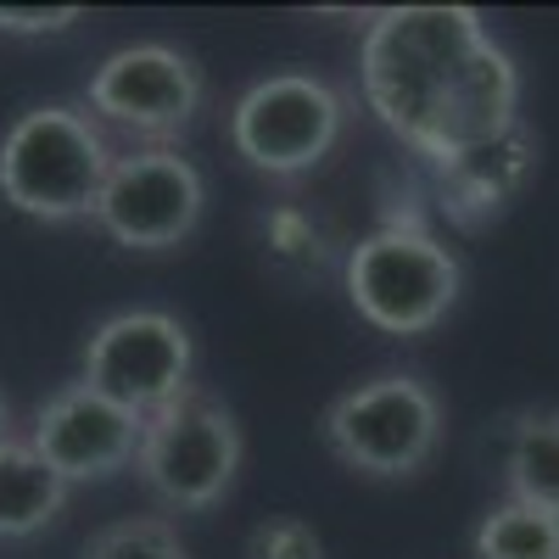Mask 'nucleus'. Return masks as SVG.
Wrapping results in <instances>:
<instances>
[{
  "mask_svg": "<svg viewBox=\"0 0 559 559\" xmlns=\"http://www.w3.org/2000/svg\"><path fill=\"white\" fill-rule=\"evenodd\" d=\"M364 102L408 152L453 168L521 123V73L476 7H386L358 51Z\"/></svg>",
  "mask_w": 559,
  "mask_h": 559,
  "instance_id": "1",
  "label": "nucleus"
},
{
  "mask_svg": "<svg viewBox=\"0 0 559 559\" xmlns=\"http://www.w3.org/2000/svg\"><path fill=\"white\" fill-rule=\"evenodd\" d=\"M118 152L84 107L45 102L0 134V202L39 224L96 218Z\"/></svg>",
  "mask_w": 559,
  "mask_h": 559,
  "instance_id": "2",
  "label": "nucleus"
},
{
  "mask_svg": "<svg viewBox=\"0 0 559 559\" xmlns=\"http://www.w3.org/2000/svg\"><path fill=\"white\" fill-rule=\"evenodd\" d=\"M459 258L431 236L419 213H386L342 263L347 302L386 336L437 331L459 302Z\"/></svg>",
  "mask_w": 559,
  "mask_h": 559,
  "instance_id": "3",
  "label": "nucleus"
},
{
  "mask_svg": "<svg viewBox=\"0 0 559 559\" xmlns=\"http://www.w3.org/2000/svg\"><path fill=\"white\" fill-rule=\"evenodd\" d=\"M241 426L213 392H185L168 408H157L140 431L134 476L163 509L174 515H202V509L224 503L241 476Z\"/></svg>",
  "mask_w": 559,
  "mask_h": 559,
  "instance_id": "4",
  "label": "nucleus"
},
{
  "mask_svg": "<svg viewBox=\"0 0 559 559\" xmlns=\"http://www.w3.org/2000/svg\"><path fill=\"white\" fill-rule=\"evenodd\" d=\"M353 123L347 90L319 73H269L229 107V146L252 174L302 179L342 146Z\"/></svg>",
  "mask_w": 559,
  "mask_h": 559,
  "instance_id": "5",
  "label": "nucleus"
},
{
  "mask_svg": "<svg viewBox=\"0 0 559 559\" xmlns=\"http://www.w3.org/2000/svg\"><path fill=\"white\" fill-rule=\"evenodd\" d=\"M324 448L369 481L419 476L442 448V397L419 376H376L324 408Z\"/></svg>",
  "mask_w": 559,
  "mask_h": 559,
  "instance_id": "6",
  "label": "nucleus"
},
{
  "mask_svg": "<svg viewBox=\"0 0 559 559\" xmlns=\"http://www.w3.org/2000/svg\"><path fill=\"white\" fill-rule=\"evenodd\" d=\"M191 331L163 308H123L102 319L84 342V386H96L118 408L152 419L174 397L191 392Z\"/></svg>",
  "mask_w": 559,
  "mask_h": 559,
  "instance_id": "7",
  "label": "nucleus"
},
{
  "mask_svg": "<svg viewBox=\"0 0 559 559\" xmlns=\"http://www.w3.org/2000/svg\"><path fill=\"white\" fill-rule=\"evenodd\" d=\"M202 207H207V179L197 174L191 157H179L174 146H140L112 163L90 224H102L107 241L129 252H174L191 241Z\"/></svg>",
  "mask_w": 559,
  "mask_h": 559,
  "instance_id": "8",
  "label": "nucleus"
},
{
  "mask_svg": "<svg viewBox=\"0 0 559 559\" xmlns=\"http://www.w3.org/2000/svg\"><path fill=\"white\" fill-rule=\"evenodd\" d=\"M84 102H90V118L129 129V134H146L163 146V140H174L197 123V112L207 102V79L179 45L140 39V45H118L90 73Z\"/></svg>",
  "mask_w": 559,
  "mask_h": 559,
  "instance_id": "9",
  "label": "nucleus"
},
{
  "mask_svg": "<svg viewBox=\"0 0 559 559\" xmlns=\"http://www.w3.org/2000/svg\"><path fill=\"white\" fill-rule=\"evenodd\" d=\"M140 431H146L140 414L118 408L96 386L73 381L34 408V426H28L23 442L51 464L68 487H79V481H107V476L129 471L134 453H140Z\"/></svg>",
  "mask_w": 559,
  "mask_h": 559,
  "instance_id": "10",
  "label": "nucleus"
},
{
  "mask_svg": "<svg viewBox=\"0 0 559 559\" xmlns=\"http://www.w3.org/2000/svg\"><path fill=\"white\" fill-rule=\"evenodd\" d=\"M532 174H537V140L526 134V123H515L492 146L459 157L453 168H437V202L459 229H481L526 197Z\"/></svg>",
  "mask_w": 559,
  "mask_h": 559,
  "instance_id": "11",
  "label": "nucleus"
},
{
  "mask_svg": "<svg viewBox=\"0 0 559 559\" xmlns=\"http://www.w3.org/2000/svg\"><path fill=\"white\" fill-rule=\"evenodd\" d=\"M68 481L28 442H0V543H28L62 521Z\"/></svg>",
  "mask_w": 559,
  "mask_h": 559,
  "instance_id": "12",
  "label": "nucleus"
},
{
  "mask_svg": "<svg viewBox=\"0 0 559 559\" xmlns=\"http://www.w3.org/2000/svg\"><path fill=\"white\" fill-rule=\"evenodd\" d=\"M503 487L515 503L559 515V408H526L509 426Z\"/></svg>",
  "mask_w": 559,
  "mask_h": 559,
  "instance_id": "13",
  "label": "nucleus"
},
{
  "mask_svg": "<svg viewBox=\"0 0 559 559\" xmlns=\"http://www.w3.org/2000/svg\"><path fill=\"white\" fill-rule=\"evenodd\" d=\"M476 559H559V515L532 503H498L476 526Z\"/></svg>",
  "mask_w": 559,
  "mask_h": 559,
  "instance_id": "14",
  "label": "nucleus"
},
{
  "mask_svg": "<svg viewBox=\"0 0 559 559\" xmlns=\"http://www.w3.org/2000/svg\"><path fill=\"white\" fill-rule=\"evenodd\" d=\"M79 559H191V548H185L174 521H163V515H129V521L102 526L96 537L84 543Z\"/></svg>",
  "mask_w": 559,
  "mask_h": 559,
  "instance_id": "15",
  "label": "nucleus"
},
{
  "mask_svg": "<svg viewBox=\"0 0 559 559\" xmlns=\"http://www.w3.org/2000/svg\"><path fill=\"white\" fill-rule=\"evenodd\" d=\"M263 241H269V258L280 269H297V274H308V269L319 274L324 269V241H319L313 218L297 213V207H274L263 218Z\"/></svg>",
  "mask_w": 559,
  "mask_h": 559,
  "instance_id": "16",
  "label": "nucleus"
},
{
  "mask_svg": "<svg viewBox=\"0 0 559 559\" xmlns=\"http://www.w3.org/2000/svg\"><path fill=\"white\" fill-rule=\"evenodd\" d=\"M247 559H324V543L297 515H269L247 532Z\"/></svg>",
  "mask_w": 559,
  "mask_h": 559,
  "instance_id": "17",
  "label": "nucleus"
},
{
  "mask_svg": "<svg viewBox=\"0 0 559 559\" xmlns=\"http://www.w3.org/2000/svg\"><path fill=\"white\" fill-rule=\"evenodd\" d=\"M79 7H0V34H68Z\"/></svg>",
  "mask_w": 559,
  "mask_h": 559,
  "instance_id": "18",
  "label": "nucleus"
},
{
  "mask_svg": "<svg viewBox=\"0 0 559 559\" xmlns=\"http://www.w3.org/2000/svg\"><path fill=\"white\" fill-rule=\"evenodd\" d=\"M0 442H12V408H7V397H0Z\"/></svg>",
  "mask_w": 559,
  "mask_h": 559,
  "instance_id": "19",
  "label": "nucleus"
}]
</instances>
